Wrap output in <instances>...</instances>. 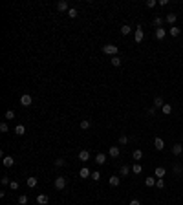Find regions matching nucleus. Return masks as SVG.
<instances>
[{
	"mask_svg": "<svg viewBox=\"0 0 183 205\" xmlns=\"http://www.w3.org/2000/svg\"><path fill=\"white\" fill-rule=\"evenodd\" d=\"M103 53L115 57V55H117V46H115V44H105V46H103Z\"/></svg>",
	"mask_w": 183,
	"mask_h": 205,
	"instance_id": "f257e3e1",
	"label": "nucleus"
},
{
	"mask_svg": "<svg viewBox=\"0 0 183 205\" xmlns=\"http://www.w3.org/2000/svg\"><path fill=\"white\" fill-rule=\"evenodd\" d=\"M64 187H66V178H64V176H57L55 178V189H57V191H64Z\"/></svg>",
	"mask_w": 183,
	"mask_h": 205,
	"instance_id": "f03ea898",
	"label": "nucleus"
},
{
	"mask_svg": "<svg viewBox=\"0 0 183 205\" xmlns=\"http://www.w3.org/2000/svg\"><path fill=\"white\" fill-rule=\"evenodd\" d=\"M31 103H33V99L29 93H24V95H20V104L22 106H31Z\"/></svg>",
	"mask_w": 183,
	"mask_h": 205,
	"instance_id": "7ed1b4c3",
	"label": "nucleus"
},
{
	"mask_svg": "<svg viewBox=\"0 0 183 205\" xmlns=\"http://www.w3.org/2000/svg\"><path fill=\"white\" fill-rule=\"evenodd\" d=\"M57 11H61V13H64V11H70V6H68V2L66 0H61V2H57Z\"/></svg>",
	"mask_w": 183,
	"mask_h": 205,
	"instance_id": "20e7f679",
	"label": "nucleus"
},
{
	"mask_svg": "<svg viewBox=\"0 0 183 205\" xmlns=\"http://www.w3.org/2000/svg\"><path fill=\"white\" fill-rule=\"evenodd\" d=\"M134 39H136V42H137V44H139L143 39H145V33H143V28H141V26H137L136 33H134Z\"/></svg>",
	"mask_w": 183,
	"mask_h": 205,
	"instance_id": "39448f33",
	"label": "nucleus"
},
{
	"mask_svg": "<svg viewBox=\"0 0 183 205\" xmlns=\"http://www.w3.org/2000/svg\"><path fill=\"white\" fill-rule=\"evenodd\" d=\"M167 174V170H165V167H156V170H154V176L157 178V179H163V176Z\"/></svg>",
	"mask_w": 183,
	"mask_h": 205,
	"instance_id": "423d86ee",
	"label": "nucleus"
},
{
	"mask_svg": "<svg viewBox=\"0 0 183 205\" xmlns=\"http://www.w3.org/2000/svg\"><path fill=\"white\" fill-rule=\"evenodd\" d=\"M108 154H110V156L115 159V158L121 156V150H119V147H110V148H108Z\"/></svg>",
	"mask_w": 183,
	"mask_h": 205,
	"instance_id": "0eeeda50",
	"label": "nucleus"
},
{
	"mask_svg": "<svg viewBox=\"0 0 183 205\" xmlns=\"http://www.w3.org/2000/svg\"><path fill=\"white\" fill-rule=\"evenodd\" d=\"M172 154H174V156H181L183 154V145H180V143L172 145Z\"/></svg>",
	"mask_w": 183,
	"mask_h": 205,
	"instance_id": "6e6552de",
	"label": "nucleus"
},
{
	"mask_svg": "<svg viewBox=\"0 0 183 205\" xmlns=\"http://www.w3.org/2000/svg\"><path fill=\"white\" fill-rule=\"evenodd\" d=\"M165 37H167V29H163V28H156V39H157V41H163Z\"/></svg>",
	"mask_w": 183,
	"mask_h": 205,
	"instance_id": "1a4fd4ad",
	"label": "nucleus"
},
{
	"mask_svg": "<svg viewBox=\"0 0 183 205\" xmlns=\"http://www.w3.org/2000/svg\"><path fill=\"white\" fill-rule=\"evenodd\" d=\"M37 183H38V179L35 178V176H29L28 179H26V185L29 189H33V187H37Z\"/></svg>",
	"mask_w": 183,
	"mask_h": 205,
	"instance_id": "9d476101",
	"label": "nucleus"
},
{
	"mask_svg": "<svg viewBox=\"0 0 183 205\" xmlns=\"http://www.w3.org/2000/svg\"><path fill=\"white\" fill-rule=\"evenodd\" d=\"M180 33H181V28L170 26V29H169V35H170V37H180Z\"/></svg>",
	"mask_w": 183,
	"mask_h": 205,
	"instance_id": "9b49d317",
	"label": "nucleus"
},
{
	"mask_svg": "<svg viewBox=\"0 0 183 205\" xmlns=\"http://www.w3.org/2000/svg\"><path fill=\"white\" fill-rule=\"evenodd\" d=\"M79 176H81V178H84V179H86V178H90V176H92L90 168H88V167H82L81 170H79Z\"/></svg>",
	"mask_w": 183,
	"mask_h": 205,
	"instance_id": "f8f14e48",
	"label": "nucleus"
},
{
	"mask_svg": "<svg viewBox=\"0 0 183 205\" xmlns=\"http://www.w3.org/2000/svg\"><path fill=\"white\" fill-rule=\"evenodd\" d=\"M108 183H110L112 187H119V183H121V178H119V176H110V179H108Z\"/></svg>",
	"mask_w": 183,
	"mask_h": 205,
	"instance_id": "ddd939ff",
	"label": "nucleus"
},
{
	"mask_svg": "<svg viewBox=\"0 0 183 205\" xmlns=\"http://www.w3.org/2000/svg\"><path fill=\"white\" fill-rule=\"evenodd\" d=\"M154 147L157 148V150H163V148H165V141H163L161 137H156L154 139Z\"/></svg>",
	"mask_w": 183,
	"mask_h": 205,
	"instance_id": "4468645a",
	"label": "nucleus"
},
{
	"mask_svg": "<svg viewBox=\"0 0 183 205\" xmlns=\"http://www.w3.org/2000/svg\"><path fill=\"white\" fill-rule=\"evenodd\" d=\"M95 163H99V165H105V163H106V154L99 152L97 156H95Z\"/></svg>",
	"mask_w": 183,
	"mask_h": 205,
	"instance_id": "2eb2a0df",
	"label": "nucleus"
},
{
	"mask_svg": "<svg viewBox=\"0 0 183 205\" xmlns=\"http://www.w3.org/2000/svg\"><path fill=\"white\" fill-rule=\"evenodd\" d=\"M2 163H4V167L9 168V167H13V165H15V159H13L11 156H6V158L2 159Z\"/></svg>",
	"mask_w": 183,
	"mask_h": 205,
	"instance_id": "dca6fc26",
	"label": "nucleus"
},
{
	"mask_svg": "<svg viewBox=\"0 0 183 205\" xmlns=\"http://www.w3.org/2000/svg\"><path fill=\"white\" fill-rule=\"evenodd\" d=\"M49 202V198L46 196V194H38V196H37V203L38 205H46Z\"/></svg>",
	"mask_w": 183,
	"mask_h": 205,
	"instance_id": "f3484780",
	"label": "nucleus"
},
{
	"mask_svg": "<svg viewBox=\"0 0 183 205\" xmlns=\"http://www.w3.org/2000/svg\"><path fill=\"white\" fill-rule=\"evenodd\" d=\"M132 158H134L136 161H141V159H143V150H141V148H136V150L132 152Z\"/></svg>",
	"mask_w": 183,
	"mask_h": 205,
	"instance_id": "a211bd4d",
	"label": "nucleus"
},
{
	"mask_svg": "<svg viewBox=\"0 0 183 205\" xmlns=\"http://www.w3.org/2000/svg\"><path fill=\"white\" fill-rule=\"evenodd\" d=\"M15 134H17V136H24V134H26V127H24V124H17V127H15Z\"/></svg>",
	"mask_w": 183,
	"mask_h": 205,
	"instance_id": "6ab92c4d",
	"label": "nucleus"
},
{
	"mask_svg": "<svg viewBox=\"0 0 183 205\" xmlns=\"http://www.w3.org/2000/svg\"><path fill=\"white\" fill-rule=\"evenodd\" d=\"M176 18H178V17H176V15H174V13H169V15H167V17H165V22H169V24H170V26H174V22H176Z\"/></svg>",
	"mask_w": 183,
	"mask_h": 205,
	"instance_id": "aec40b11",
	"label": "nucleus"
},
{
	"mask_svg": "<svg viewBox=\"0 0 183 205\" xmlns=\"http://www.w3.org/2000/svg\"><path fill=\"white\" fill-rule=\"evenodd\" d=\"M79 159H81V161H88V159H90V152H88V150H81V152H79Z\"/></svg>",
	"mask_w": 183,
	"mask_h": 205,
	"instance_id": "412c9836",
	"label": "nucleus"
},
{
	"mask_svg": "<svg viewBox=\"0 0 183 205\" xmlns=\"http://www.w3.org/2000/svg\"><path fill=\"white\" fill-rule=\"evenodd\" d=\"M130 172H132V168L128 167V165H123V167L119 168V174H121V176H128Z\"/></svg>",
	"mask_w": 183,
	"mask_h": 205,
	"instance_id": "4be33fe9",
	"label": "nucleus"
},
{
	"mask_svg": "<svg viewBox=\"0 0 183 205\" xmlns=\"http://www.w3.org/2000/svg\"><path fill=\"white\" fill-rule=\"evenodd\" d=\"M161 112L165 114V116H169V114H172V104L165 103V104H163V108H161Z\"/></svg>",
	"mask_w": 183,
	"mask_h": 205,
	"instance_id": "5701e85b",
	"label": "nucleus"
},
{
	"mask_svg": "<svg viewBox=\"0 0 183 205\" xmlns=\"http://www.w3.org/2000/svg\"><path fill=\"white\" fill-rule=\"evenodd\" d=\"M156 179H157V178H152V176H148V178L145 179V185H147V187H156Z\"/></svg>",
	"mask_w": 183,
	"mask_h": 205,
	"instance_id": "b1692460",
	"label": "nucleus"
},
{
	"mask_svg": "<svg viewBox=\"0 0 183 205\" xmlns=\"http://www.w3.org/2000/svg\"><path fill=\"white\" fill-rule=\"evenodd\" d=\"M163 104H165L163 97H156V99H154V108H163Z\"/></svg>",
	"mask_w": 183,
	"mask_h": 205,
	"instance_id": "393cba45",
	"label": "nucleus"
},
{
	"mask_svg": "<svg viewBox=\"0 0 183 205\" xmlns=\"http://www.w3.org/2000/svg\"><path fill=\"white\" fill-rule=\"evenodd\" d=\"M110 62H112V66H115V68H117V66H121V62H123V61H121V57H117V55H115V57H112V59H110Z\"/></svg>",
	"mask_w": 183,
	"mask_h": 205,
	"instance_id": "a878e982",
	"label": "nucleus"
},
{
	"mask_svg": "<svg viewBox=\"0 0 183 205\" xmlns=\"http://www.w3.org/2000/svg\"><path fill=\"white\" fill-rule=\"evenodd\" d=\"M172 172H174L176 176H181V174H183V167H181V165H174V167H172Z\"/></svg>",
	"mask_w": 183,
	"mask_h": 205,
	"instance_id": "bb28decb",
	"label": "nucleus"
},
{
	"mask_svg": "<svg viewBox=\"0 0 183 205\" xmlns=\"http://www.w3.org/2000/svg\"><path fill=\"white\" fill-rule=\"evenodd\" d=\"M130 31H132V28L128 26V24H123V26H121V35H125V37H126Z\"/></svg>",
	"mask_w": 183,
	"mask_h": 205,
	"instance_id": "cd10ccee",
	"label": "nucleus"
},
{
	"mask_svg": "<svg viewBox=\"0 0 183 205\" xmlns=\"http://www.w3.org/2000/svg\"><path fill=\"white\" fill-rule=\"evenodd\" d=\"M4 119H6V121H11V119H15V112H13V110H7V112L4 114Z\"/></svg>",
	"mask_w": 183,
	"mask_h": 205,
	"instance_id": "c85d7f7f",
	"label": "nucleus"
},
{
	"mask_svg": "<svg viewBox=\"0 0 183 205\" xmlns=\"http://www.w3.org/2000/svg\"><path fill=\"white\" fill-rule=\"evenodd\" d=\"M163 22H165V18H161V17H156V18H154V26H156V28H161Z\"/></svg>",
	"mask_w": 183,
	"mask_h": 205,
	"instance_id": "c756f323",
	"label": "nucleus"
},
{
	"mask_svg": "<svg viewBox=\"0 0 183 205\" xmlns=\"http://www.w3.org/2000/svg\"><path fill=\"white\" fill-rule=\"evenodd\" d=\"M90 127H92V123L88 121V119H82V121H81V128H82V130H88Z\"/></svg>",
	"mask_w": 183,
	"mask_h": 205,
	"instance_id": "7c9ffc66",
	"label": "nucleus"
},
{
	"mask_svg": "<svg viewBox=\"0 0 183 205\" xmlns=\"http://www.w3.org/2000/svg\"><path fill=\"white\" fill-rule=\"evenodd\" d=\"M132 172H134V174H141L143 172V167H141L139 163H136L134 167H132Z\"/></svg>",
	"mask_w": 183,
	"mask_h": 205,
	"instance_id": "2f4dec72",
	"label": "nucleus"
},
{
	"mask_svg": "<svg viewBox=\"0 0 183 205\" xmlns=\"http://www.w3.org/2000/svg\"><path fill=\"white\" fill-rule=\"evenodd\" d=\"M28 202H29V200H28L26 194H20V196H18V203H20V205H28Z\"/></svg>",
	"mask_w": 183,
	"mask_h": 205,
	"instance_id": "473e14b6",
	"label": "nucleus"
},
{
	"mask_svg": "<svg viewBox=\"0 0 183 205\" xmlns=\"http://www.w3.org/2000/svg\"><path fill=\"white\" fill-rule=\"evenodd\" d=\"M128 141H130V137H128V136H125V134L119 136V145H126Z\"/></svg>",
	"mask_w": 183,
	"mask_h": 205,
	"instance_id": "72a5a7b5",
	"label": "nucleus"
},
{
	"mask_svg": "<svg viewBox=\"0 0 183 205\" xmlns=\"http://www.w3.org/2000/svg\"><path fill=\"white\" fill-rule=\"evenodd\" d=\"M77 15H79L77 9H75V7H70V11H68V17H70V18H75Z\"/></svg>",
	"mask_w": 183,
	"mask_h": 205,
	"instance_id": "f704fd0d",
	"label": "nucleus"
},
{
	"mask_svg": "<svg viewBox=\"0 0 183 205\" xmlns=\"http://www.w3.org/2000/svg\"><path fill=\"white\" fill-rule=\"evenodd\" d=\"M66 165V161H64L62 158H59V159H55V167H64Z\"/></svg>",
	"mask_w": 183,
	"mask_h": 205,
	"instance_id": "c9c22d12",
	"label": "nucleus"
},
{
	"mask_svg": "<svg viewBox=\"0 0 183 205\" xmlns=\"http://www.w3.org/2000/svg\"><path fill=\"white\" fill-rule=\"evenodd\" d=\"M156 187L157 189H165V181H163V179H156Z\"/></svg>",
	"mask_w": 183,
	"mask_h": 205,
	"instance_id": "e433bc0d",
	"label": "nucleus"
},
{
	"mask_svg": "<svg viewBox=\"0 0 183 205\" xmlns=\"http://www.w3.org/2000/svg\"><path fill=\"white\" fill-rule=\"evenodd\" d=\"M92 179H93V181H99V179H101V174H99V172H92V176H90Z\"/></svg>",
	"mask_w": 183,
	"mask_h": 205,
	"instance_id": "4c0bfd02",
	"label": "nucleus"
},
{
	"mask_svg": "<svg viewBox=\"0 0 183 205\" xmlns=\"http://www.w3.org/2000/svg\"><path fill=\"white\" fill-rule=\"evenodd\" d=\"M0 132H9V127H7V123H2V124H0Z\"/></svg>",
	"mask_w": 183,
	"mask_h": 205,
	"instance_id": "58836bf2",
	"label": "nucleus"
},
{
	"mask_svg": "<svg viewBox=\"0 0 183 205\" xmlns=\"http://www.w3.org/2000/svg\"><path fill=\"white\" fill-rule=\"evenodd\" d=\"M9 187H11V191H17V189H18V181H15V179H13V181L9 183Z\"/></svg>",
	"mask_w": 183,
	"mask_h": 205,
	"instance_id": "ea45409f",
	"label": "nucleus"
},
{
	"mask_svg": "<svg viewBox=\"0 0 183 205\" xmlns=\"http://www.w3.org/2000/svg\"><path fill=\"white\" fill-rule=\"evenodd\" d=\"M0 181H2V185H9V183H11L7 176H2V179H0Z\"/></svg>",
	"mask_w": 183,
	"mask_h": 205,
	"instance_id": "a19ab883",
	"label": "nucleus"
},
{
	"mask_svg": "<svg viewBox=\"0 0 183 205\" xmlns=\"http://www.w3.org/2000/svg\"><path fill=\"white\" fill-rule=\"evenodd\" d=\"M156 4H157V2H156V0H148V2H147V7H154V6H156Z\"/></svg>",
	"mask_w": 183,
	"mask_h": 205,
	"instance_id": "79ce46f5",
	"label": "nucleus"
},
{
	"mask_svg": "<svg viewBox=\"0 0 183 205\" xmlns=\"http://www.w3.org/2000/svg\"><path fill=\"white\" fill-rule=\"evenodd\" d=\"M147 114H148V116H154V114H156V108H148Z\"/></svg>",
	"mask_w": 183,
	"mask_h": 205,
	"instance_id": "37998d69",
	"label": "nucleus"
},
{
	"mask_svg": "<svg viewBox=\"0 0 183 205\" xmlns=\"http://www.w3.org/2000/svg\"><path fill=\"white\" fill-rule=\"evenodd\" d=\"M128 205H141V202H139V200H132V202L128 203Z\"/></svg>",
	"mask_w": 183,
	"mask_h": 205,
	"instance_id": "c03bdc74",
	"label": "nucleus"
}]
</instances>
